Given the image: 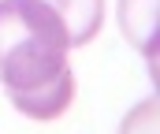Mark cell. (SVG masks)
I'll use <instances>...</instances> for the list:
<instances>
[{"mask_svg": "<svg viewBox=\"0 0 160 134\" xmlns=\"http://www.w3.org/2000/svg\"><path fill=\"white\" fill-rule=\"evenodd\" d=\"M71 37L45 0H0V82L30 119H56L75 101Z\"/></svg>", "mask_w": 160, "mask_h": 134, "instance_id": "1", "label": "cell"}, {"mask_svg": "<svg viewBox=\"0 0 160 134\" xmlns=\"http://www.w3.org/2000/svg\"><path fill=\"white\" fill-rule=\"evenodd\" d=\"M60 22L67 26V37H71V48L78 45H89L97 34H101V22H104V0H45Z\"/></svg>", "mask_w": 160, "mask_h": 134, "instance_id": "2", "label": "cell"}, {"mask_svg": "<svg viewBox=\"0 0 160 134\" xmlns=\"http://www.w3.org/2000/svg\"><path fill=\"white\" fill-rule=\"evenodd\" d=\"M119 26L145 56L157 48V0H119Z\"/></svg>", "mask_w": 160, "mask_h": 134, "instance_id": "3", "label": "cell"}, {"mask_svg": "<svg viewBox=\"0 0 160 134\" xmlns=\"http://www.w3.org/2000/svg\"><path fill=\"white\" fill-rule=\"evenodd\" d=\"M119 134H157V97L142 101V104L123 119Z\"/></svg>", "mask_w": 160, "mask_h": 134, "instance_id": "4", "label": "cell"}]
</instances>
